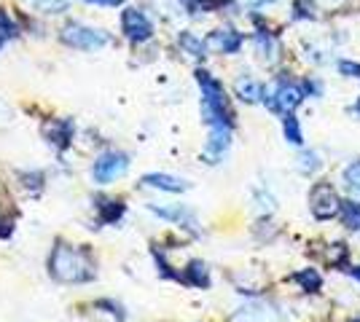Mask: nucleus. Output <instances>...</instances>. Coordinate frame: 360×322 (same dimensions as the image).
I'll list each match as a JSON object with an SVG mask.
<instances>
[{
	"instance_id": "obj_1",
	"label": "nucleus",
	"mask_w": 360,
	"mask_h": 322,
	"mask_svg": "<svg viewBox=\"0 0 360 322\" xmlns=\"http://www.w3.org/2000/svg\"><path fill=\"white\" fill-rule=\"evenodd\" d=\"M49 274L57 282H70V285H81V282H91L94 279V261L89 258L86 250L68 242H57V247L49 255Z\"/></svg>"
},
{
	"instance_id": "obj_2",
	"label": "nucleus",
	"mask_w": 360,
	"mask_h": 322,
	"mask_svg": "<svg viewBox=\"0 0 360 322\" xmlns=\"http://www.w3.org/2000/svg\"><path fill=\"white\" fill-rule=\"evenodd\" d=\"M196 83L202 89V116L210 129H231V107L226 97L221 81L207 73V70H196Z\"/></svg>"
},
{
	"instance_id": "obj_3",
	"label": "nucleus",
	"mask_w": 360,
	"mask_h": 322,
	"mask_svg": "<svg viewBox=\"0 0 360 322\" xmlns=\"http://www.w3.org/2000/svg\"><path fill=\"white\" fill-rule=\"evenodd\" d=\"M60 41L65 46L81 48V51H94V48H103L108 43V32L70 22V25H65L60 30Z\"/></svg>"
},
{
	"instance_id": "obj_4",
	"label": "nucleus",
	"mask_w": 360,
	"mask_h": 322,
	"mask_svg": "<svg viewBox=\"0 0 360 322\" xmlns=\"http://www.w3.org/2000/svg\"><path fill=\"white\" fill-rule=\"evenodd\" d=\"M309 210L317 220H330L336 217L339 210H342V199L336 194V188L330 183H317L312 191H309Z\"/></svg>"
},
{
	"instance_id": "obj_5",
	"label": "nucleus",
	"mask_w": 360,
	"mask_h": 322,
	"mask_svg": "<svg viewBox=\"0 0 360 322\" xmlns=\"http://www.w3.org/2000/svg\"><path fill=\"white\" fill-rule=\"evenodd\" d=\"M127 167H129V159H127V156L119 154V151H105V154L94 161L91 177H94V183L108 185V183H113L116 177H121V175L127 172Z\"/></svg>"
},
{
	"instance_id": "obj_6",
	"label": "nucleus",
	"mask_w": 360,
	"mask_h": 322,
	"mask_svg": "<svg viewBox=\"0 0 360 322\" xmlns=\"http://www.w3.org/2000/svg\"><path fill=\"white\" fill-rule=\"evenodd\" d=\"M304 97H307V92H304V86H299V83H280L271 97H264V102H266L271 110L285 113L288 116V113H293V110L304 102Z\"/></svg>"
},
{
	"instance_id": "obj_7",
	"label": "nucleus",
	"mask_w": 360,
	"mask_h": 322,
	"mask_svg": "<svg viewBox=\"0 0 360 322\" xmlns=\"http://www.w3.org/2000/svg\"><path fill=\"white\" fill-rule=\"evenodd\" d=\"M121 30H124V35L132 43H146L150 35H153V25H150V19L140 8H124V14H121Z\"/></svg>"
},
{
	"instance_id": "obj_8",
	"label": "nucleus",
	"mask_w": 360,
	"mask_h": 322,
	"mask_svg": "<svg viewBox=\"0 0 360 322\" xmlns=\"http://www.w3.org/2000/svg\"><path fill=\"white\" fill-rule=\"evenodd\" d=\"M207 48H215L221 54H237L242 48V35L237 30H215L207 38Z\"/></svg>"
},
{
	"instance_id": "obj_9",
	"label": "nucleus",
	"mask_w": 360,
	"mask_h": 322,
	"mask_svg": "<svg viewBox=\"0 0 360 322\" xmlns=\"http://www.w3.org/2000/svg\"><path fill=\"white\" fill-rule=\"evenodd\" d=\"M143 185H148V188H159V191H167V194H180V191H186V188H188V183H186L183 177L165 175V172L146 175V177H143Z\"/></svg>"
},
{
	"instance_id": "obj_10",
	"label": "nucleus",
	"mask_w": 360,
	"mask_h": 322,
	"mask_svg": "<svg viewBox=\"0 0 360 322\" xmlns=\"http://www.w3.org/2000/svg\"><path fill=\"white\" fill-rule=\"evenodd\" d=\"M234 92H237V97H240L242 102H250V105L264 102V97H266V89L258 81H253V78H237Z\"/></svg>"
},
{
	"instance_id": "obj_11",
	"label": "nucleus",
	"mask_w": 360,
	"mask_h": 322,
	"mask_svg": "<svg viewBox=\"0 0 360 322\" xmlns=\"http://www.w3.org/2000/svg\"><path fill=\"white\" fill-rule=\"evenodd\" d=\"M229 142H231V129H210V140H207V151L205 154L212 159V164L229 151Z\"/></svg>"
},
{
	"instance_id": "obj_12",
	"label": "nucleus",
	"mask_w": 360,
	"mask_h": 322,
	"mask_svg": "<svg viewBox=\"0 0 360 322\" xmlns=\"http://www.w3.org/2000/svg\"><path fill=\"white\" fill-rule=\"evenodd\" d=\"M186 285H191V288H207L210 285V271H207V266L202 261H191L186 266V271L180 276Z\"/></svg>"
},
{
	"instance_id": "obj_13",
	"label": "nucleus",
	"mask_w": 360,
	"mask_h": 322,
	"mask_svg": "<svg viewBox=\"0 0 360 322\" xmlns=\"http://www.w3.org/2000/svg\"><path fill=\"white\" fill-rule=\"evenodd\" d=\"M178 43H180V48H183L186 54H191V57H205V51H207V41L196 38L194 32H180Z\"/></svg>"
},
{
	"instance_id": "obj_14",
	"label": "nucleus",
	"mask_w": 360,
	"mask_h": 322,
	"mask_svg": "<svg viewBox=\"0 0 360 322\" xmlns=\"http://www.w3.org/2000/svg\"><path fill=\"white\" fill-rule=\"evenodd\" d=\"M339 217L349 231H360V201L349 199L342 201V210H339Z\"/></svg>"
},
{
	"instance_id": "obj_15",
	"label": "nucleus",
	"mask_w": 360,
	"mask_h": 322,
	"mask_svg": "<svg viewBox=\"0 0 360 322\" xmlns=\"http://www.w3.org/2000/svg\"><path fill=\"white\" fill-rule=\"evenodd\" d=\"M46 132H49V137H54L51 142H54L57 148H65V145L70 142V137H73V126H70V121H54Z\"/></svg>"
},
{
	"instance_id": "obj_16",
	"label": "nucleus",
	"mask_w": 360,
	"mask_h": 322,
	"mask_svg": "<svg viewBox=\"0 0 360 322\" xmlns=\"http://www.w3.org/2000/svg\"><path fill=\"white\" fill-rule=\"evenodd\" d=\"M150 210L159 215V217H165V220H175V223H188V226H194L191 213H186L183 207H156V204H150Z\"/></svg>"
},
{
	"instance_id": "obj_17",
	"label": "nucleus",
	"mask_w": 360,
	"mask_h": 322,
	"mask_svg": "<svg viewBox=\"0 0 360 322\" xmlns=\"http://www.w3.org/2000/svg\"><path fill=\"white\" fill-rule=\"evenodd\" d=\"M293 282L301 285V290L307 293H315L320 285H323V276L317 274V269H304L299 274H293Z\"/></svg>"
},
{
	"instance_id": "obj_18",
	"label": "nucleus",
	"mask_w": 360,
	"mask_h": 322,
	"mask_svg": "<svg viewBox=\"0 0 360 322\" xmlns=\"http://www.w3.org/2000/svg\"><path fill=\"white\" fill-rule=\"evenodd\" d=\"M255 46H258V51H261V57L264 60H274L277 57V41L271 38L269 32H255Z\"/></svg>"
},
{
	"instance_id": "obj_19",
	"label": "nucleus",
	"mask_w": 360,
	"mask_h": 322,
	"mask_svg": "<svg viewBox=\"0 0 360 322\" xmlns=\"http://www.w3.org/2000/svg\"><path fill=\"white\" fill-rule=\"evenodd\" d=\"M35 11H41V14H62V11H68V0H27Z\"/></svg>"
},
{
	"instance_id": "obj_20",
	"label": "nucleus",
	"mask_w": 360,
	"mask_h": 322,
	"mask_svg": "<svg viewBox=\"0 0 360 322\" xmlns=\"http://www.w3.org/2000/svg\"><path fill=\"white\" fill-rule=\"evenodd\" d=\"M283 129H285V140L290 145H304V135H301L299 121L293 119V113H288L285 121H283Z\"/></svg>"
},
{
	"instance_id": "obj_21",
	"label": "nucleus",
	"mask_w": 360,
	"mask_h": 322,
	"mask_svg": "<svg viewBox=\"0 0 360 322\" xmlns=\"http://www.w3.org/2000/svg\"><path fill=\"white\" fill-rule=\"evenodd\" d=\"M347 258H349V247L345 242H336V245L328 247V253H326V261L330 266H347Z\"/></svg>"
},
{
	"instance_id": "obj_22",
	"label": "nucleus",
	"mask_w": 360,
	"mask_h": 322,
	"mask_svg": "<svg viewBox=\"0 0 360 322\" xmlns=\"http://www.w3.org/2000/svg\"><path fill=\"white\" fill-rule=\"evenodd\" d=\"M121 215H124V204L121 201H105L100 207V220L103 223H116Z\"/></svg>"
},
{
	"instance_id": "obj_23",
	"label": "nucleus",
	"mask_w": 360,
	"mask_h": 322,
	"mask_svg": "<svg viewBox=\"0 0 360 322\" xmlns=\"http://www.w3.org/2000/svg\"><path fill=\"white\" fill-rule=\"evenodd\" d=\"M345 183L349 191L360 194V159H355V161L345 169Z\"/></svg>"
},
{
	"instance_id": "obj_24",
	"label": "nucleus",
	"mask_w": 360,
	"mask_h": 322,
	"mask_svg": "<svg viewBox=\"0 0 360 322\" xmlns=\"http://www.w3.org/2000/svg\"><path fill=\"white\" fill-rule=\"evenodd\" d=\"M315 0H296L293 3V19H315Z\"/></svg>"
},
{
	"instance_id": "obj_25",
	"label": "nucleus",
	"mask_w": 360,
	"mask_h": 322,
	"mask_svg": "<svg viewBox=\"0 0 360 322\" xmlns=\"http://www.w3.org/2000/svg\"><path fill=\"white\" fill-rule=\"evenodd\" d=\"M299 172H304V175H309V172H315L317 167H320V154H315V151H307V154L299 156Z\"/></svg>"
},
{
	"instance_id": "obj_26",
	"label": "nucleus",
	"mask_w": 360,
	"mask_h": 322,
	"mask_svg": "<svg viewBox=\"0 0 360 322\" xmlns=\"http://www.w3.org/2000/svg\"><path fill=\"white\" fill-rule=\"evenodd\" d=\"M339 73H342L345 78H360V65L358 62L342 60L339 62Z\"/></svg>"
},
{
	"instance_id": "obj_27",
	"label": "nucleus",
	"mask_w": 360,
	"mask_h": 322,
	"mask_svg": "<svg viewBox=\"0 0 360 322\" xmlns=\"http://www.w3.org/2000/svg\"><path fill=\"white\" fill-rule=\"evenodd\" d=\"M0 32H3V35H14V22L8 19V14H6L3 8H0Z\"/></svg>"
},
{
	"instance_id": "obj_28",
	"label": "nucleus",
	"mask_w": 360,
	"mask_h": 322,
	"mask_svg": "<svg viewBox=\"0 0 360 322\" xmlns=\"http://www.w3.org/2000/svg\"><path fill=\"white\" fill-rule=\"evenodd\" d=\"M8 234H11V220L0 217V236H8Z\"/></svg>"
},
{
	"instance_id": "obj_29",
	"label": "nucleus",
	"mask_w": 360,
	"mask_h": 322,
	"mask_svg": "<svg viewBox=\"0 0 360 322\" xmlns=\"http://www.w3.org/2000/svg\"><path fill=\"white\" fill-rule=\"evenodd\" d=\"M86 3H91V6H121L124 0H86Z\"/></svg>"
},
{
	"instance_id": "obj_30",
	"label": "nucleus",
	"mask_w": 360,
	"mask_h": 322,
	"mask_svg": "<svg viewBox=\"0 0 360 322\" xmlns=\"http://www.w3.org/2000/svg\"><path fill=\"white\" fill-rule=\"evenodd\" d=\"M269 3H274V0H248L250 8H261V6H269Z\"/></svg>"
},
{
	"instance_id": "obj_31",
	"label": "nucleus",
	"mask_w": 360,
	"mask_h": 322,
	"mask_svg": "<svg viewBox=\"0 0 360 322\" xmlns=\"http://www.w3.org/2000/svg\"><path fill=\"white\" fill-rule=\"evenodd\" d=\"M326 3H328V6H336V3H342V0H326Z\"/></svg>"
},
{
	"instance_id": "obj_32",
	"label": "nucleus",
	"mask_w": 360,
	"mask_h": 322,
	"mask_svg": "<svg viewBox=\"0 0 360 322\" xmlns=\"http://www.w3.org/2000/svg\"><path fill=\"white\" fill-rule=\"evenodd\" d=\"M352 276H355V279H360V269H355V271H352Z\"/></svg>"
},
{
	"instance_id": "obj_33",
	"label": "nucleus",
	"mask_w": 360,
	"mask_h": 322,
	"mask_svg": "<svg viewBox=\"0 0 360 322\" xmlns=\"http://www.w3.org/2000/svg\"><path fill=\"white\" fill-rule=\"evenodd\" d=\"M355 110H358V116H360V97H358V102H355Z\"/></svg>"
},
{
	"instance_id": "obj_34",
	"label": "nucleus",
	"mask_w": 360,
	"mask_h": 322,
	"mask_svg": "<svg viewBox=\"0 0 360 322\" xmlns=\"http://www.w3.org/2000/svg\"><path fill=\"white\" fill-rule=\"evenodd\" d=\"M0 46H3V32H0Z\"/></svg>"
},
{
	"instance_id": "obj_35",
	"label": "nucleus",
	"mask_w": 360,
	"mask_h": 322,
	"mask_svg": "<svg viewBox=\"0 0 360 322\" xmlns=\"http://www.w3.org/2000/svg\"><path fill=\"white\" fill-rule=\"evenodd\" d=\"M352 322H360V320H352Z\"/></svg>"
}]
</instances>
